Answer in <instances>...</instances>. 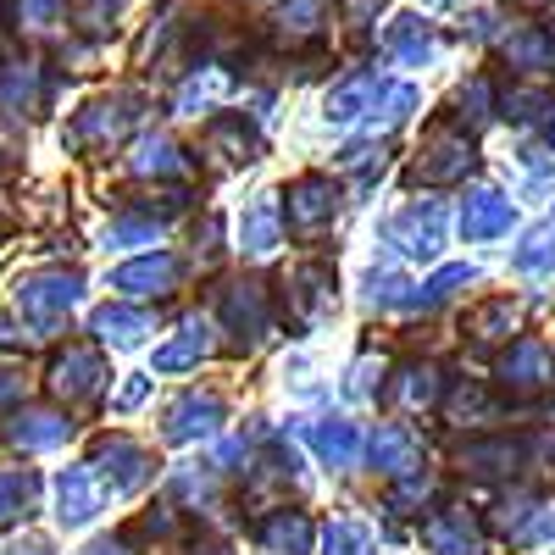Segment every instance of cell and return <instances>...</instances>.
Returning a JSON list of instances; mask_svg holds the SVG:
<instances>
[{"label": "cell", "instance_id": "obj_1", "mask_svg": "<svg viewBox=\"0 0 555 555\" xmlns=\"http://www.w3.org/2000/svg\"><path fill=\"white\" fill-rule=\"evenodd\" d=\"M17 311L28 322H39V328H56V322L83 300V272L78 267H39L28 278H17V289H12Z\"/></svg>", "mask_w": 555, "mask_h": 555}, {"label": "cell", "instance_id": "obj_2", "mask_svg": "<svg viewBox=\"0 0 555 555\" xmlns=\"http://www.w3.org/2000/svg\"><path fill=\"white\" fill-rule=\"evenodd\" d=\"M73 439V416L56 405H17L7 416V444L23 455H44V450H62Z\"/></svg>", "mask_w": 555, "mask_h": 555}, {"label": "cell", "instance_id": "obj_3", "mask_svg": "<svg viewBox=\"0 0 555 555\" xmlns=\"http://www.w3.org/2000/svg\"><path fill=\"white\" fill-rule=\"evenodd\" d=\"M95 478L112 489V494H133L139 483L151 478V450L145 444H133L128 434H112V439H101V450H95Z\"/></svg>", "mask_w": 555, "mask_h": 555}, {"label": "cell", "instance_id": "obj_4", "mask_svg": "<svg viewBox=\"0 0 555 555\" xmlns=\"http://www.w3.org/2000/svg\"><path fill=\"white\" fill-rule=\"evenodd\" d=\"M101 378H106V361L89 350V345H67L51 356V389L62 400H95L101 395Z\"/></svg>", "mask_w": 555, "mask_h": 555}, {"label": "cell", "instance_id": "obj_5", "mask_svg": "<svg viewBox=\"0 0 555 555\" xmlns=\"http://www.w3.org/2000/svg\"><path fill=\"white\" fill-rule=\"evenodd\" d=\"M39 101H44V73H39V62H0V112L23 117V112H34Z\"/></svg>", "mask_w": 555, "mask_h": 555}, {"label": "cell", "instance_id": "obj_6", "mask_svg": "<svg viewBox=\"0 0 555 555\" xmlns=\"http://www.w3.org/2000/svg\"><path fill=\"white\" fill-rule=\"evenodd\" d=\"M56 505H62V528H83L89 517L101 512V494H95V483H89V473L83 467H67L62 478H56Z\"/></svg>", "mask_w": 555, "mask_h": 555}, {"label": "cell", "instance_id": "obj_7", "mask_svg": "<svg viewBox=\"0 0 555 555\" xmlns=\"http://www.w3.org/2000/svg\"><path fill=\"white\" fill-rule=\"evenodd\" d=\"M167 284H172V261L167 256H139V261L112 272L117 295H167Z\"/></svg>", "mask_w": 555, "mask_h": 555}, {"label": "cell", "instance_id": "obj_8", "mask_svg": "<svg viewBox=\"0 0 555 555\" xmlns=\"http://www.w3.org/2000/svg\"><path fill=\"white\" fill-rule=\"evenodd\" d=\"M106 345H117V350H128V345H139L151 334V317L145 311H128V306H106V311H95V322H89Z\"/></svg>", "mask_w": 555, "mask_h": 555}, {"label": "cell", "instance_id": "obj_9", "mask_svg": "<svg viewBox=\"0 0 555 555\" xmlns=\"http://www.w3.org/2000/svg\"><path fill=\"white\" fill-rule=\"evenodd\" d=\"M34 500H39V478L28 467H0V528L28 517Z\"/></svg>", "mask_w": 555, "mask_h": 555}, {"label": "cell", "instance_id": "obj_10", "mask_svg": "<svg viewBox=\"0 0 555 555\" xmlns=\"http://www.w3.org/2000/svg\"><path fill=\"white\" fill-rule=\"evenodd\" d=\"M23 395H28V373H23V366H7V361H0V416H12Z\"/></svg>", "mask_w": 555, "mask_h": 555}, {"label": "cell", "instance_id": "obj_11", "mask_svg": "<svg viewBox=\"0 0 555 555\" xmlns=\"http://www.w3.org/2000/svg\"><path fill=\"white\" fill-rule=\"evenodd\" d=\"M62 17V0H17V28H51Z\"/></svg>", "mask_w": 555, "mask_h": 555}, {"label": "cell", "instance_id": "obj_12", "mask_svg": "<svg viewBox=\"0 0 555 555\" xmlns=\"http://www.w3.org/2000/svg\"><path fill=\"white\" fill-rule=\"evenodd\" d=\"M7 555H56V550H51V539H17Z\"/></svg>", "mask_w": 555, "mask_h": 555}, {"label": "cell", "instance_id": "obj_13", "mask_svg": "<svg viewBox=\"0 0 555 555\" xmlns=\"http://www.w3.org/2000/svg\"><path fill=\"white\" fill-rule=\"evenodd\" d=\"M89 555H122V544H112V539H101V544H89Z\"/></svg>", "mask_w": 555, "mask_h": 555}]
</instances>
